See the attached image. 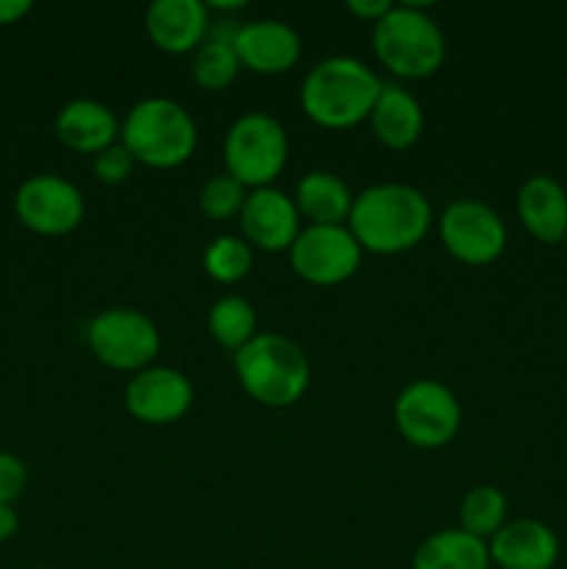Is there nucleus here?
<instances>
[{"label": "nucleus", "instance_id": "nucleus-1", "mask_svg": "<svg viewBox=\"0 0 567 569\" xmlns=\"http://www.w3.org/2000/svg\"><path fill=\"white\" fill-rule=\"evenodd\" d=\"M434 209L426 194L409 183H372L354 198L348 228L365 253L398 256L428 237Z\"/></svg>", "mask_w": 567, "mask_h": 569}, {"label": "nucleus", "instance_id": "nucleus-2", "mask_svg": "<svg viewBox=\"0 0 567 569\" xmlns=\"http://www.w3.org/2000/svg\"><path fill=\"white\" fill-rule=\"evenodd\" d=\"M381 78L354 56L320 59L300 83V109L315 126L345 131L370 117L381 92Z\"/></svg>", "mask_w": 567, "mask_h": 569}, {"label": "nucleus", "instance_id": "nucleus-3", "mask_svg": "<svg viewBox=\"0 0 567 569\" xmlns=\"http://www.w3.org/2000/svg\"><path fill=\"white\" fill-rule=\"evenodd\" d=\"M233 372L250 400L267 409H289L311 383L306 350L284 333L261 331L233 353Z\"/></svg>", "mask_w": 567, "mask_h": 569}, {"label": "nucleus", "instance_id": "nucleus-4", "mask_svg": "<svg viewBox=\"0 0 567 569\" xmlns=\"http://www.w3.org/2000/svg\"><path fill=\"white\" fill-rule=\"evenodd\" d=\"M120 144L137 164L176 170L198 148V122L172 98H145L131 106L120 126Z\"/></svg>", "mask_w": 567, "mask_h": 569}, {"label": "nucleus", "instance_id": "nucleus-5", "mask_svg": "<svg viewBox=\"0 0 567 569\" xmlns=\"http://www.w3.org/2000/svg\"><path fill=\"white\" fill-rule=\"evenodd\" d=\"M372 53L395 78L420 81L445 64L448 42L428 6L395 3L372 26Z\"/></svg>", "mask_w": 567, "mask_h": 569}, {"label": "nucleus", "instance_id": "nucleus-6", "mask_svg": "<svg viewBox=\"0 0 567 569\" xmlns=\"http://www.w3.org/2000/svg\"><path fill=\"white\" fill-rule=\"evenodd\" d=\"M222 156L226 172L245 189L272 187L289 159L287 128L267 111H248L226 131Z\"/></svg>", "mask_w": 567, "mask_h": 569}, {"label": "nucleus", "instance_id": "nucleus-7", "mask_svg": "<svg viewBox=\"0 0 567 569\" xmlns=\"http://www.w3.org/2000/svg\"><path fill=\"white\" fill-rule=\"evenodd\" d=\"M87 345L100 365L133 376L156 361L161 350V333L145 311L111 306L89 320Z\"/></svg>", "mask_w": 567, "mask_h": 569}, {"label": "nucleus", "instance_id": "nucleus-8", "mask_svg": "<svg viewBox=\"0 0 567 569\" xmlns=\"http://www.w3.org/2000/svg\"><path fill=\"white\" fill-rule=\"evenodd\" d=\"M400 437L420 450H439L456 439L461 428V406L445 383L417 378L406 383L392 406Z\"/></svg>", "mask_w": 567, "mask_h": 569}, {"label": "nucleus", "instance_id": "nucleus-9", "mask_svg": "<svg viewBox=\"0 0 567 569\" xmlns=\"http://www.w3.org/2000/svg\"><path fill=\"white\" fill-rule=\"evenodd\" d=\"M439 239L461 264L487 267L504 256L509 231L493 206L476 198H459L442 209Z\"/></svg>", "mask_w": 567, "mask_h": 569}, {"label": "nucleus", "instance_id": "nucleus-10", "mask_svg": "<svg viewBox=\"0 0 567 569\" xmlns=\"http://www.w3.org/2000/svg\"><path fill=\"white\" fill-rule=\"evenodd\" d=\"M361 256L348 226H304L289 248V264L311 287H339L356 276Z\"/></svg>", "mask_w": 567, "mask_h": 569}, {"label": "nucleus", "instance_id": "nucleus-11", "mask_svg": "<svg viewBox=\"0 0 567 569\" xmlns=\"http://www.w3.org/2000/svg\"><path fill=\"white\" fill-rule=\"evenodd\" d=\"M14 214L39 237H64L83 222L87 200L70 178L39 172L26 178L14 192Z\"/></svg>", "mask_w": 567, "mask_h": 569}, {"label": "nucleus", "instance_id": "nucleus-12", "mask_svg": "<svg viewBox=\"0 0 567 569\" xmlns=\"http://www.w3.org/2000/svg\"><path fill=\"white\" fill-rule=\"evenodd\" d=\"M195 403V387L176 367L150 365L126 383V409L145 426H172Z\"/></svg>", "mask_w": 567, "mask_h": 569}, {"label": "nucleus", "instance_id": "nucleus-13", "mask_svg": "<svg viewBox=\"0 0 567 569\" xmlns=\"http://www.w3.org/2000/svg\"><path fill=\"white\" fill-rule=\"evenodd\" d=\"M300 214L292 194L281 192L278 187L250 189L239 211V228L242 239L261 253H284L292 248L300 233Z\"/></svg>", "mask_w": 567, "mask_h": 569}, {"label": "nucleus", "instance_id": "nucleus-14", "mask_svg": "<svg viewBox=\"0 0 567 569\" xmlns=\"http://www.w3.org/2000/svg\"><path fill=\"white\" fill-rule=\"evenodd\" d=\"M233 50L242 70L256 76H281L300 61V37L284 20H248L237 28Z\"/></svg>", "mask_w": 567, "mask_h": 569}, {"label": "nucleus", "instance_id": "nucleus-15", "mask_svg": "<svg viewBox=\"0 0 567 569\" xmlns=\"http://www.w3.org/2000/svg\"><path fill=\"white\" fill-rule=\"evenodd\" d=\"M209 28L211 11L203 0H156L145 11V31L161 53H195Z\"/></svg>", "mask_w": 567, "mask_h": 569}, {"label": "nucleus", "instance_id": "nucleus-16", "mask_svg": "<svg viewBox=\"0 0 567 569\" xmlns=\"http://www.w3.org/2000/svg\"><path fill=\"white\" fill-rule=\"evenodd\" d=\"M122 120L115 109L94 98H76L59 109L53 120L56 139L67 150L81 156H98L100 150L120 142Z\"/></svg>", "mask_w": 567, "mask_h": 569}, {"label": "nucleus", "instance_id": "nucleus-17", "mask_svg": "<svg viewBox=\"0 0 567 569\" xmlns=\"http://www.w3.org/2000/svg\"><path fill=\"white\" fill-rule=\"evenodd\" d=\"M487 545L498 569H554L559 561V537L539 520H509Z\"/></svg>", "mask_w": 567, "mask_h": 569}, {"label": "nucleus", "instance_id": "nucleus-18", "mask_svg": "<svg viewBox=\"0 0 567 569\" xmlns=\"http://www.w3.org/2000/svg\"><path fill=\"white\" fill-rule=\"evenodd\" d=\"M517 220L543 244H561L567 237V192L554 176L526 178L517 189Z\"/></svg>", "mask_w": 567, "mask_h": 569}, {"label": "nucleus", "instance_id": "nucleus-19", "mask_svg": "<svg viewBox=\"0 0 567 569\" xmlns=\"http://www.w3.org/2000/svg\"><path fill=\"white\" fill-rule=\"evenodd\" d=\"M370 131L384 148L389 150H409L417 144L426 128V114L415 94L400 83H381L376 106H372Z\"/></svg>", "mask_w": 567, "mask_h": 569}, {"label": "nucleus", "instance_id": "nucleus-20", "mask_svg": "<svg viewBox=\"0 0 567 569\" xmlns=\"http://www.w3.org/2000/svg\"><path fill=\"white\" fill-rule=\"evenodd\" d=\"M354 198L348 183L328 170H311L295 187V206L306 226H348Z\"/></svg>", "mask_w": 567, "mask_h": 569}, {"label": "nucleus", "instance_id": "nucleus-21", "mask_svg": "<svg viewBox=\"0 0 567 569\" xmlns=\"http://www.w3.org/2000/svg\"><path fill=\"white\" fill-rule=\"evenodd\" d=\"M489 545L461 528H445L417 545L411 569H489Z\"/></svg>", "mask_w": 567, "mask_h": 569}, {"label": "nucleus", "instance_id": "nucleus-22", "mask_svg": "<svg viewBox=\"0 0 567 569\" xmlns=\"http://www.w3.org/2000/svg\"><path fill=\"white\" fill-rule=\"evenodd\" d=\"M237 28L239 22L233 20H217V26L211 22L206 42L192 53V81L206 92H220V89L231 87L242 70L237 50H233Z\"/></svg>", "mask_w": 567, "mask_h": 569}, {"label": "nucleus", "instance_id": "nucleus-23", "mask_svg": "<svg viewBox=\"0 0 567 569\" xmlns=\"http://www.w3.org/2000/svg\"><path fill=\"white\" fill-rule=\"evenodd\" d=\"M206 328H209V337L220 348L237 353L259 333V320H256V309L248 298H242V295H222V298L211 303Z\"/></svg>", "mask_w": 567, "mask_h": 569}, {"label": "nucleus", "instance_id": "nucleus-24", "mask_svg": "<svg viewBox=\"0 0 567 569\" xmlns=\"http://www.w3.org/2000/svg\"><path fill=\"white\" fill-rule=\"evenodd\" d=\"M506 515H509V500L493 483H481V487H472L470 492L461 498L459 503V528L461 531L472 533V537L489 539L506 526Z\"/></svg>", "mask_w": 567, "mask_h": 569}, {"label": "nucleus", "instance_id": "nucleus-25", "mask_svg": "<svg viewBox=\"0 0 567 569\" xmlns=\"http://www.w3.org/2000/svg\"><path fill=\"white\" fill-rule=\"evenodd\" d=\"M253 267V248L242 237L220 233L203 250V270L217 283H237Z\"/></svg>", "mask_w": 567, "mask_h": 569}, {"label": "nucleus", "instance_id": "nucleus-26", "mask_svg": "<svg viewBox=\"0 0 567 569\" xmlns=\"http://www.w3.org/2000/svg\"><path fill=\"white\" fill-rule=\"evenodd\" d=\"M245 198H248V189L231 178L228 172H217V176L206 178V183L198 192V209L203 211V217L209 220L222 222L231 220V217H239L242 211Z\"/></svg>", "mask_w": 567, "mask_h": 569}, {"label": "nucleus", "instance_id": "nucleus-27", "mask_svg": "<svg viewBox=\"0 0 567 569\" xmlns=\"http://www.w3.org/2000/svg\"><path fill=\"white\" fill-rule=\"evenodd\" d=\"M133 164H137V161L131 159V153H128L120 142L100 150L98 156H92L94 178H98L100 183H106V187H120V183H126L128 178H131Z\"/></svg>", "mask_w": 567, "mask_h": 569}, {"label": "nucleus", "instance_id": "nucleus-28", "mask_svg": "<svg viewBox=\"0 0 567 569\" xmlns=\"http://www.w3.org/2000/svg\"><path fill=\"white\" fill-rule=\"evenodd\" d=\"M28 487V467L20 456L0 450V506H14Z\"/></svg>", "mask_w": 567, "mask_h": 569}, {"label": "nucleus", "instance_id": "nucleus-29", "mask_svg": "<svg viewBox=\"0 0 567 569\" xmlns=\"http://www.w3.org/2000/svg\"><path fill=\"white\" fill-rule=\"evenodd\" d=\"M392 6L395 3H389V0H348V3H345V9H348L354 17H359V20L376 26V22L381 20V17L392 9Z\"/></svg>", "mask_w": 567, "mask_h": 569}, {"label": "nucleus", "instance_id": "nucleus-30", "mask_svg": "<svg viewBox=\"0 0 567 569\" xmlns=\"http://www.w3.org/2000/svg\"><path fill=\"white\" fill-rule=\"evenodd\" d=\"M31 0H0V28L20 22L22 17L31 14Z\"/></svg>", "mask_w": 567, "mask_h": 569}, {"label": "nucleus", "instance_id": "nucleus-31", "mask_svg": "<svg viewBox=\"0 0 567 569\" xmlns=\"http://www.w3.org/2000/svg\"><path fill=\"white\" fill-rule=\"evenodd\" d=\"M17 531H20V517L14 506H0V545L9 542Z\"/></svg>", "mask_w": 567, "mask_h": 569}, {"label": "nucleus", "instance_id": "nucleus-32", "mask_svg": "<svg viewBox=\"0 0 567 569\" xmlns=\"http://www.w3.org/2000/svg\"><path fill=\"white\" fill-rule=\"evenodd\" d=\"M31 569H53V567H31Z\"/></svg>", "mask_w": 567, "mask_h": 569}, {"label": "nucleus", "instance_id": "nucleus-33", "mask_svg": "<svg viewBox=\"0 0 567 569\" xmlns=\"http://www.w3.org/2000/svg\"><path fill=\"white\" fill-rule=\"evenodd\" d=\"M561 244H565V248H567V237H565V242H561Z\"/></svg>", "mask_w": 567, "mask_h": 569}]
</instances>
